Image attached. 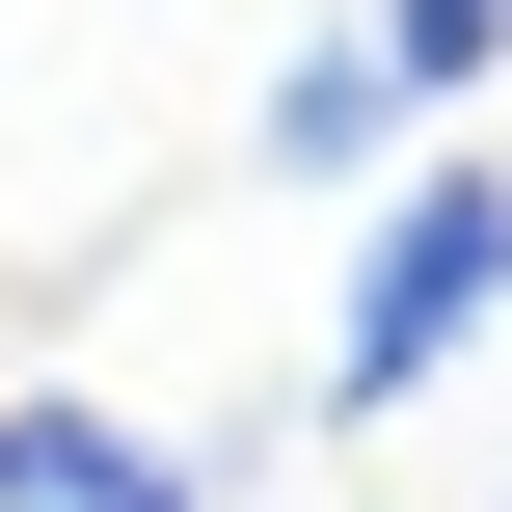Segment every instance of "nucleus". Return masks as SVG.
<instances>
[{"label": "nucleus", "mask_w": 512, "mask_h": 512, "mask_svg": "<svg viewBox=\"0 0 512 512\" xmlns=\"http://www.w3.org/2000/svg\"><path fill=\"white\" fill-rule=\"evenodd\" d=\"M351 27H378V54L432 81V108H459V81H512V0H351Z\"/></svg>", "instance_id": "4"}, {"label": "nucleus", "mask_w": 512, "mask_h": 512, "mask_svg": "<svg viewBox=\"0 0 512 512\" xmlns=\"http://www.w3.org/2000/svg\"><path fill=\"white\" fill-rule=\"evenodd\" d=\"M486 512H512V486H486Z\"/></svg>", "instance_id": "5"}, {"label": "nucleus", "mask_w": 512, "mask_h": 512, "mask_svg": "<svg viewBox=\"0 0 512 512\" xmlns=\"http://www.w3.org/2000/svg\"><path fill=\"white\" fill-rule=\"evenodd\" d=\"M486 297H512V162H405V189H378V243H351V324H324V432L432 405Z\"/></svg>", "instance_id": "1"}, {"label": "nucleus", "mask_w": 512, "mask_h": 512, "mask_svg": "<svg viewBox=\"0 0 512 512\" xmlns=\"http://www.w3.org/2000/svg\"><path fill=\"white\" fill-rule=\"evenodd\" d=\"M0 512H216V432H135V405L27 378L0 405Z\"/></svg>", "instance_id": "3"}, {"label": "nucleus", "mask_w": 512, "mask_h": 512, "mask_svg": "<svg viewBox=\"0 0 512 512\" xmlns=\"http://www.w3.org/2000/svg\"><path fill=\"white\" fill-rule=\"evenodd\" d=\"M405 135H432V81H405L378 27H297V54H270V108H243V162H270V189H405Z\"/></svg>", "instance_id": "2"}]
</instances>
